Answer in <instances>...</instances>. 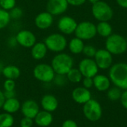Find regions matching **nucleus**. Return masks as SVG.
I'll return each mask as SVG.
<instances>
[{
    "label": "nucleus",
    "mask_w": 127,
    "mask_h": 127,
    "mask_svg": "<svg viewBox=\"0 0 127 127\" xmlns=\"http://www.w3.org/2000/svg\"><path fill=\"white\" fill-rule=\"evenodd\" d=\"M51 65L55 74L66 75L74 66V59L68 54L60 52L54 56Z\"/></svg>",
    "instance_id": "nucleus-1"
},
{
    "label": "nucleus",
    "mask_w": 127,
    "mask_h": 127,
    "mask_svg": "<svg viewBox=\"0 0 127 127\" xmlns=\"http://www.w3.org/2000/svg\"><path fill=\"white\" fill-rule=\"evenodd\" d=\"M109 79L116 87L127 89V63H118L110 67Z\"/></svg>",
    "instance_id": "nucleus-2"
},
{
    "label": "nucleus",
    "mask_w": 127,
    "mask_h": 127,
    "mask_svg": "<svg viewBox=\"0 0 127 127\" xmlns=\"http://www.w3.org/2000/svg\"><path fill=\"white\" fill-rule=\"evenodd\" d=\"M105 47L112 55H121L127 51V39L121 34L112 33L106 38Z\"/></svg>",
    "instance_id": "nucleus-3"
},
{
    "label": "nucleus",
    "mask_w": 127,
    "mask_h": 127,
    "mask_svg": "<svg viewBox=\"0 0 127 127\" xmlns=\"http://www.w3.org/2000/svg\"><path fill=\"white\" fill-rule=\"evenodd\" d=\"M43 42L48 51L56 54L63 52L68 46L67 38L61 33H50L45 38Z\"/></svg>",
    "instance_id": "nucleus-4"
},
{
    "label": "nucleus",
    "mask_w": 127,
    "mask_h": 127,
    "mask_svg": "<svg viewBox=\"0 0 127 127\" xmlns=\"http://www.w3.org/2000/svg\"><path fill=\"white\" fill-rule=\"evenodd\" d=\"M92 13L99 22H109L113 17V10L110 5L103 1H98L92 4Z\"/></svg>",
    "instance_id": "nucleus-5"
},
{
    "label": "nucleus",
    "mask_w": 127,
    "mask_h": 127,
    "mask_svg": "<svg viewBox=\"0 0 127 127\" xmlns=\"http://www.w3.org/2000/svg\"><path fill=\"white\" fill-rule=\"evenodd\" d=\"M55 74H56L51 64L45 63L36 65L33 69V75L34 78L44 83H51L55 77Z\"/></svg>",
    "instance_id": "nucleus-6"
},
{
    "label": "nucleus",
    "mask_w": 127,
    "mask_h": 127,
    "mask_svg": "<svg viewBox=\"0 0 127 127\" xmlns=\"http://www.w3.org/2000/svg\"><path fill=\"white\" fill-rule=\"evenodd\" d=\"M75 36L82 40H89L97 35L96 25L89 21H83L77 24L74 32Z\"/></svg>",
    "instance_id": "nucleus-7"
},
{
    "label": "nucleus",
    "mask_w": 127,
    "mask_h": 127,
    "mask_svg": "<svg viewBox=\"0 0 127 127\" xmlns=\"http://www.w3.org/2000/svg\"><path fill=\"white\" fill-rule=\"evenodd\" d=\"M83 112L85 117L92 122L99 121L103 113L100 104L94 99L89 100L83 105Z\"/></svg>",
    "instance_id": "nucleus-8"
},
{
    "label": "nucleus",
    "mask_w": 127,
    "mask_h": 127,
    "mask_svg": "<svg viewBox=\"0 0 127 127\" xmlns=\"http://www.w3.org/2000/svg\"><path fill=\"white\" fill-rule=\"evenodd\" d=\"M77 24L78 23L74 19V18L65 15L61 16L58 19L57 26L60 32L65 36V35H71L72 33H74Z\"/></svg>",
    "instance_id": "nucleus-9"
},
{
    "label": "nucleus",
    "mask_w": 127,
    "mask_h": 127,
    "mask_svg": "<svg viewBox=\"0 0 127 127\" xmlns=\"http://www.w3.org/2000/svg\"><path fill=\"white\" fill-rule=\"evenodd\" d=\"M15 36L18 45L25 48H31L37 42L35 33L28 29L19 30Z\"/></svg>",
    "instance_id": "nucleus-10"
},
{
    "label": "nucleus",
    "mask_w": 127,
    "mask_h": 127,
    "mask_svg": "<svg viewBox=\"0 0 127 127\" xmlns=\"http://www.w3.org/2000/svg\"><path fill=\"white\" fill-rule=\"evenodd\" d=\"M78 69L81 72L83 77L93 78L95 75L97 74L99 68L97 65L95 60H92V58L86 57L80 62Z\"/></svg>",
    "instance_id": "nucleus-11"
},
{
    "label": "nucleus",
    "mask_w": 127,
    "mask_h": 127,
    "mask_svg": "<svg viewBox=\"0 0 127 127\" xmlns=\"http://www.w3.org/2000/svg\"><path fill=\"white\" fill-rule=\"evenodd\" d=\"M67 0H48L46 3V11L54 16H61L66 12L68 8Z\"/></svg>",
    "instance_id": "nucleus-12"
},
{
    "label": "nucleus",
    "mask_w": 127,
    "mask_h": 127,
    "mask_svg": "<svg viewBox=\"0 0 127 127\" xmlns=\"http://www.w3.org/2000/svg\"><path fill=\"white\" fill-rule=\"evenodd\" d=\"M94 58L97 65L100 69H107L112 66L113 61L112 54L106 48L97 50Z\"/></svg>",
    "instance_id": "nucleus-13"
},
{
    "label": "nucleus",
    "mask_w": 127,
    "mask_h": 127,
    "mask_svg": "<svg viewBox=\"0 0 127 127\" xmlns=\"http://www.w3.org/2000/svg\"><path fill=\"white\" fill-rule=\"evenodd\" d=\"M54 16L48 11H42L39 13L34 18L35 26L42 31L50 28L54 24Z\"/></svg>",
    "instance_id": "nucleus-14"
},
{
    "label": "nucleus",
    "mask_w": 127,
    "mask_h": 127,
    "mask_svg": "<svg viewBox=\"0 0 127 127\" xmlns=\"http://www.w3.org/2000/svg\"><path fill=\"white\" fill-rule=\"evenodd\" d=\"M21 112L24 117L34 119L39 112L38 103L33 100H27L21 105Z\"/></svg>",
    "instance_id": "nucleus-15"
},
{
    "label": "nucleus",
    "mask_w": 127,
    "mask_h": 127,
    "mask_svg": "<svg viewBox=\"0 0 127 127\" xmlns=\"http://www.w3.org/2000/svg\"><path fill=\"white\" fill-rule=\"evenodd\" d=\"M71 97L76 103L80 104H85L86 102L92 99V94L88 89L83 86L77 87L73 90Z\"/></svg>",
    "instance_id": "nucleus-16"
},
{
    "label": "nucleus",
    "mask_w": 127,
    "mask_h": 127,
    "mask_svg": "<svg viewBox=\"0 0 127 127\" xmlns=\"http://www.w3.org/2000/svg\"><path fill=\"white\" fill-rule=\"evenodd\" d=\"M48 48L44 43V42H36L31 48V55L32 58L35 60H43L47 54Z\"/></svg>",
    "instance_id": "nucleus-17"
},
{
    "label": "nucleus",
    "mask_w": 127,
    "mask_h": 127,
    "mask_svg": "<svg viewBox=\"0 0 127 127\" xmlns=\"http://www.w3.org/2000/svg\"><path fill=\"white\" fill-rule=\"evenodd\" d=\"M58 100L57 97L52 95H45L41 100V106L43 110L53 112L58 108Z\"/></svg>",
    "instance_id": "nucleus-18"
},
{
    "label": "nucleus",
    "mask_w": 127,
    "mask_h": 127,
    "mask_svg": "<svg viewBox=\"0 0 127 127\" xmlns=\"http://www.w3.org/2000/svg\"><path fill=\"white\" fill-rule=\"evenodd\" d=\"M53 119L54 118L51 112L42 110L39 111L34 118V122L39 127H48L52 124Z\"/></svg>",
    "instance_id": "nucleus-19"
},
{
    "label": "nucleus",
    "mask_w": 127,
    "mask_h": 127,
    "mask_svg": "<svg viewBox=\"0 0 127 127\" xmlns=\"http://www.w3.org/2000/svg\"><path fill=\"white\" fill-rule=\"evenodd\" d=\"M110 79L103 74H97L93 77L94 86L100 92H104L110 88Z\"/></svg>",
    "instance_id": "nucleus-20"
},
{
    "label": "nucleus",
    "mask_w": 127,
    "mask_h": 127,
    "mask_svg": "<svg viewBox=\"0 0 127 127\" xmlns=\"http://www.w3.org/2000/svg\"><path fill=\"white\" fill-rule=\"evenodd\" d=\"M21 108V103L16 97L5 99V101L2 106V109L4 112L9 114H13L18 112Z\"/></svg>",
    "instance_id": "nucleus-21"
},
{
    "label": "nucleus",
    "mask_w": 127,
    "mask_h": 127,
    "mask_svg": "<svg viewBox=\"0 0 127 127\" xmlns=\"http://www.w3.org/2000/svg\"><path fill=\"white\" fill-rule=\"evenodd\" d=\"M1 74L6 79L15 80L20 77L21 71L19 68L15 65H4Z\"/></svg>",
    "instance_id": "nucleus-22"
},
{
    "label": "nucleus",
    "mask_w": 127,
    "mask_h": 127,
    "mask_svg": "<svg viewBox=\"0 0 127 127\" xmlns=\"http://www.w3.org/2000/svg\"><path fill=\"white\" fill-rule=\"evenodd\" d=\"M85 46V44L83 42V40L74 37L72 38L69 42H68V48L69 51L73 54H80L83 53V48Z\"/></svg>",
    "instance_id": "nucleus-23"
},
{
    "label": "nucleus",
    "mask_w": 127,
    "mask_h": 127,
    "mask_svg": "<svg viewBox=\"0 0 127 127\" xmlns=\"http://www.w3.org/2000/svg\"><path fill=\"white\" fill-rule=\"evenodd\" d=\"M97 33L102 37L107 38L112 33V27L109 22H99L96 25Z\"/></svg>",
    "instance_id": "nucleus-24"
},
{
    "label": "nucleus",
    "mask_w": 127,
    "mask_h": 127,
    "mask_svg": "<svg viewBox=\"0 0 127 127\" xmlns=\"http://www.w3.org/2000/svg\"><path fill=\"white\" fill-rule=\"evenodd\" d=\"M67 79L68 81L73 83H80L83 80V75L80 70L78 68H72L66 74Z\"/></svg>",
    "instance_id": "nucleus-25"
},
{
    "label": "nucleus",
    "mask_w": 127,
    "mask_h": 127,
    "mask_svg": "<svg viewBox=\"0 0 127 127\" xmlns=\"http://www.w3.org/2000/svg\"><path fill=\"white\" fill-rule=\"evenodd\" d=\"M14 124V118L11 114L4 112L0 114V127H11Z\"/></svg>",
    "instance_id": "nucleus-26"
},
{
    "label": "nucleus",
    "mask_w": 127,
    "mask_h": 127,
    "mask_svg": "<svg viewBox=\"0 0 127 127\" xmlns=\"http://www.w3.org/2000/svg\"><path fill=\"white\" fill-rule=\"evenodd\" d=\"M11 19L9 11L0 7V30L5 28L10 22Z\"/></svg>",
    "instance_id": "nucleus-27"
},
{
    "label": "nucleus",
    "mask_w": 127,
    "mask_h": 127,
    "mask_svg": "<svg viewBox=\"0 0 127 127\" xmlns=\"http://www.w3.org/2000/svg\"><path fill=\"white\" fill-rule=\"evenodd\" d=\"M9 13H10V16L11 20L18 21L23 16L24 11L20 7L16 6L9 11Z\"/></svg>",
    "instance_id": "nucleus-28"
},
{
    "label": "nucleus",
    "mask_w": 127,
    "mask_h": 127,
    "mask_svg": "<svg viewBox=\"0 0 127 127\" xmlns=\"http://www.w3.org/2000/svg\"><path fill=\"white\" fill-rule=\"evenodd\" d=\"M121 95H122V93H121V89L118 87H114V88L110 89L107 93L108 98L113 101L121 99Z\"/></svg>",
    "instance_id": "nucleus-29"
},
{
    "label": "nucleus",
    "mask_w": 127,
    "mask_h": 127,
    "mask_svg": "<svg viewBox=\"0 0 127 127\" xmlns=\"http://www.w3.org/2000/svg\"><path fill=\"white\" fill-rule=\"evenodd\" d=\"M16 6V0H0V7L10 11Z\"/></svg>",
    "instance_id": "nucleus-30"
},
{
    "label": "nucleus",
    "mask_w": 127,
    "mask_h": 127,
    "mask_svg": "<svg viewBox=\"0 0 127 127\" xmlns=\"http://www.w3.org/2000/svg\"><path fill=\"white\" fill-rule=\"evenodd\" d=\"M97 52V49L95 46L92 45H86L84 46L83 50V54L87 57V58H92L95 57V55Z\"/></svg>",
    "instance_id": "nucleus-31"
},
{
    "label": "nucleus",
    "mask_w": 127,
    "mask_h": 127,
    "mask_svg": "<svg viewBox=\"0 0 127 127\" xmlns=\"http://www.w3.org/2000/svg\"><path fill=\"white\" fill-rule=\"evenodd\" d=\"M67 81H68V79H67L66 75L56 74L52 82H54V83L57 86H63L66 84Z\"/></svg>",
    "instance_id": "nucleus-32"
},
{
    "label": "nucleus",
    "mask_w": 127,
    "mask_h": 127,
    "mask_svg": "<svg viewBox=\"0 0 127 127\" xmlns=\"http://www.w3.org/2000/svg\"><path fill=\"white\" fill-rule=\"evenodd\" d=\"M16 87L15 80L10 79H6L3 83V88L4 91H14Z\"/></svg>",
    "instance_id": "nucleus-33"
},
{
    "label": "nucleus",
    "mask_w": 127,
    "mask_h": 127,
    "mask_svg": "<svg viewBox=\"0 0 127 127\" xmlns=\"http://www.w3.org/2000/svg\"><path fill=\"white\" fill-rule=\"evenodd\" d=\"M7 45L10 48H16L19 45L17 43L15 36H10L7 39Z\"/></svg>",
    "instance_id": "nucleus-34"
},
{
    "label": "nucleus",
    "mask_w": 127,
    "mask_h": 127,
    "mask_svg": "<svg viewBox=\"0 0 127 127\" xmlns=\"http://www.w3.org/2000/svg\"><path fill=\"white\" fill-rule=\"evenodd\" d=\"M33 124V119L24 117L20 121V127H32Z\"/></svg>",
    "instance_id": "nucleus-35"
},
{
    "label": "nucleus",
    "mask_w": 127,
    "mask_h": 127,
    "mask_svg": "<svg viewBox=\"0 0 127 127\" xmlns=\"http://www.w3.org/2000/svg\"><path fill=\"white\" fill-rule=\"evenodd\" d=\"M83 87L86 88V89H90L92 87V86H94L93 83V78L92 77H84L83 80Z\"/></svg>",
    "instance_id": "nucleus-36"
},
{
    "label": "nucleus",
    "mask_w": 127,
    "mask_h": 127,
    "mask_svg": "<svg viewBox=\"0 0 127 127\" xmlns=\"http://www.w3.org/2000/svg\"><path fill=\"white\" fill-rule=\"evenodd\" d=\"M87 0H67L69 5L74 6V7H79L83 5L86 3Z\"/></svg>",
    "instance_id": "nucleus-37"
},
{
    "label": "nucleus",
    "mask_w": 127,
    "mask_h": 127,
    "mask_svg": "<svg viewBox=\"0 0 127 127\" xmlns=\"http://www.w3.org/2000/svg\"><path fill=\"white\" fill-rule=\"evenodd\" d=\"M62 127H78L77 123L73 120H66L65 121L63 124Z\"/></svg>",
    "instance_id": "nucleus-38"
},
{
    "label": "nucleus",
    "mask_w": 127,
    "mask_h": 127,
    "mask_svg": "<svg viewBox=\"0 0 127 127\" xmlns=\"http://www.w3.org/2000/svg\"><path fill=\"white\" fill-rule=\"evenodd\" d=\"M121 101L122 106L127 109V89L122 93L121 97Z\"/></svg>",
    "instance_id": "nucleus-39"
},
{
    "label": "nucleus",
    "mask_w": 127,
    "mask_h": 127,
    "mask_svg": "<svg viewBox=\"0 0 127 127\" xmlns=\"http://www.w3.org/2000/svg\"><path fill=\"white\" fill-rule=\"evenodd\" d=\"M4 95L5 99H9V98H13V97H16V92L15 90L14 91H4Z\"/></svg>",
    "instance_id": "nucleus-40"
},
{
    "label": "nucleus",
    "mask_w": 127,
    "mask_h": 127,
    "mask_svg": "<svg viewBox=\"0 0 127 127\" xmlns=\"http://www.w3.org/2000/svg\"><path fill=\"white\" fill-rule=\"evenodd\" d=\"M116 1L120 7L127 9V0H116Z\"/></svg>",
    "instance_id": "nucleus-41"
},
{
    "label": "nucleus",
    "mask_w": 127,
    "mask_h": 127,
    "mask_svg": "<svg viewBox=\"0 0 127 127\" xmlns=\"http://www.w3.org/2000/svg\"><path fill=\"white\" fill-rule=\"evenodd\" d=\"M4 101H5V97L4 95V92L0 89V108H2Z\"/></svg>",
    "instance_id": "nucleus-42"
},
{
    "label": "nucleus",
    "mask_w": 127,
    "mask_h": 127,
    "mask_svg": "<svg viewBox=\"0 0 127 127\" xmlns=\"http://www.w3.org/2000/svg\"><path fill=\"white\" fill-rule=\"evenodd\" d=\"M4 67V64H3V63H2L1 61H0V73L2 72V70H3Z\"/></svg>",
    "instance_id": "nucleus-43"
},
{
    "label": "nucleus",
    "mask_w": 127,
    "mask_h": 127,
    "mask_svg": "<svg viewBox=\"0 0 127 127\" xmlns=\"http://www.w3.org/2000/svg\"><path fill=\"white\" fill-rule=\"evenodd\" d=\"M90 3H92V4H95V3H96V2H97L98 1H100V0H88Z\"/></svg>",
    "instance_id": "nucleus-44"
},
{
    "label": "nucleus",
    "mask_w": 127,
    "mask_h": 127,
    "mask_svg": "<svg viewBox=\"0 0 127 127\" xmlns=\"http://www.w3.org/2000/svg\"><path fill=\"white\" fill-rule=\"evenodd\" d=\"M126 39H127V38H126Z\"/></svg>",
    "instance_id": "nucleus-45"
}]
</instances>
